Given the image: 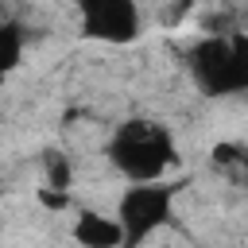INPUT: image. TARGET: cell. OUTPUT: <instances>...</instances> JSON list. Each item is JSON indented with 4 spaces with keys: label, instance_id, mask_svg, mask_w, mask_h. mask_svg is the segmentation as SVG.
I'll return each mask as SVG.
<instances>
[{
    "label": "cell",
    "instance_id": "obj_5",
    "mask_svg": "<svg viewBox=\"0 0 248 248\" xmlns=\"http://www.w3.org/2000/svg\"><path fill=\"white\" fill-rule=\"evenodd\" d=\"M70 240L78 248H124V229H120L116 213L81 209L70 225Z\"/></svg>",
    "mask_w": 248,
    "mask_h": 248
},
{
    "label": "cell",
    "instance_id": "obj_3",
    "mask_svg": "<svg viewBox=\"0 0 248 248\" xmlns=\"http://www.w3.org/2000/svg\"><path fill=\"white\" fill-rule=\"evenodd\" d=\"M78 16H81V31L97 43H136L143 31V16H140V0H78Z\"/></svg>",
    "mask_w": 248,
    "mask_h": 248
},
{
    "label": "cell",
    "instance_id": "obj_1",
    "mask_svg": "<svg viewBox=\"0 0 248 248\" xmlns=\"http://www.w3.org/2000/svg\"><path fill=\"white\" fill-rule=\"evenodd\" d=\"M105 155L116 167V174H124L128 182H159L178 163V147H174L170 128L151 116H132V120L116 124Z\"/></svg>",
    "mask_w": 248,
    "mask_h": 248
},
{
    "label": "cell",
    "instance_id": "obj_8",
    "mask_svg": "<svg viewBox=\"0 0 248 248\" xmlns=\"http://www.w3.org/2000/svg\"><path fill=\"white\" fill-rule=\"evenodd\" d=\"M46 186H58V190H66V186H70V163H66V155H62V159H58V155H50Z\"/></svg>",
    "mask_w": 248,
    "mask_h": 248
},
{
    "label": "cell",
    "instance_id": "obj_2",
    "mask_svg": "<svg viewBox=\"0 0 248 248\" xmlns=\"http://www.w3.org/2000/svg\"><path fill=\"white\" fill-rule=\"evenodd\" d=\"M174 198L178 186L159 178V182H132L120 202H116V221L124 229V248H143L147 236L170 225L174 217Z\"/></svg>",
    "mask_w": 248,
    "mask_h": 248
},
{
    "label": "cell",
    "instance_id": "obj_9",
    "mask_svg": "<svg viewBox=\"0 0 248 248\" xmlns=\"http://www.w3.org/2000/svg\"><path fill=\"white\" fill-rule=\"evenodd\" d=\"M140 4H143V0H140Z\"/></svg>",
    "mask_w": 248,
    "mask_h": 248
},
{
    "label": "cell",
    "instance_id": "obj_4",
    "mask_svg": "<svg viewBox=\"0 0 248 248\" xmlns=\"http://www.w3.org/2000/svg\"><path fill=\"white\" fill-rule=\"evenodd\" d=\"M190 74L202 93L209 97H232L236 93V66H232V43L225 35H205L190 50Z\"/></svg>",
    "mask_w": 248,
    "mask_h": 248
},
{
    "label": "cell",
    "instance_id": "obj_6",
    "mask_svg": "<svg viewBox=\"0 0 248 248\" xmlns=\"http://www.w3.org/2000/svg\"><path fill=\"white\" fill-rule=\"evenodd\" d=\"M23 58V31L8 19H0V78L12 74Z\"/></svg>",
    "mask_w": 248,
    "mask_h": 248
},
{
    "label": "cell",
    "instance_id": "obj_7",
    "mask_svg": "<svg viewBox=\"0 0 248 248\" xmlns=\"http://www.w3.org/2000/svg\"><path fill=\"white\" fill-rule=\"evenodd\" d=\"M35 194H39V202H43L46 209H54V213H62V209L70 205V194H66V190H58V186H46V182H43Z\"/></svg>",
    "mask_w": 248,
    "mask_h": 248
}]
</instances>
